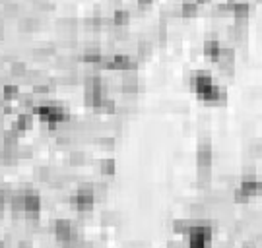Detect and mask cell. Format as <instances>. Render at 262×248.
<instances>
[{"label":"cell","mask_w":262,"mask_h":248,"mask_svg":"<svg viewBox=\"0 0 262 248\" xmlns=\"http://www.w3.org/2000/svg\"><path fill=\"white\" fill-rule=\"evenodd\" d=\"M94 111L99 113V114H115L117 113V103H115V99H111V97H105L103 103L97 109H94Z\"/></svg>","instance_id":"ac0fdd59"},{"label":"cell","mask_w":262,"mask_h":248,"mask_svg":"<svg viewBox=\"0 0 262 248\" xmlns=\"http://www.w3.org/2000/svg\"><path fill=\"white\" fill-rule=\"evenodd\" d=\"M70 203L76 207V211L80 213H90L94 209L95 196H94V184L90 182H82L76 190V194L70 198Z\"/></svg>","instance_id":"6da1fadb"},{"label":"cell","mask_w":262,"mask_h":248,"mask_svg":"<svg viewBox=\"0 0 262 248\" xmlns=\"http://www.w3.org/2000/svg\"><path fill=\"white\" fill-rule=\"evenodd\" d=\"M173 231L179 233V235H189V231H191V221H187V219H177V221H173Z\"/></svg>","instance_id":"7402d4cb"},{"label":"cell","mask_w":262,"mask_h":248,"mask_svg":"<svg viewBox=\"0 0 262 248\" xmlns=\"http://www.w3.org/2000/svg\"><path fill=\"white\" fill-rule=\"evenodd\" d=\"M259 2H262V0H259Z\"/></svg>","instance_id":"74e56055"},{"label":"cell","mask_w":262,"mask_h":248,"mask_svg":"<svg viewBox=\"0 0 262 248\" xmlns=\"http://www.w3.org/2000/svg\"><path fill=\"white\" fill-rule=\"evenodd\" d=\"M206 105H225L227 103V91L223 88H219L217 84H210L208 88H204L200 93H196Z\"/></svg>","instance_id":"3957f363"},{"label":"cell","mask_w":262,"mask_h":248,"mask_svg":"<svg viewBox=\"0 0 262 248\" xmlns=\"http://www.w3.org/2000/svg\"><path fill=\"white\" fill-rule=\"evenodd\" d=\"M215 64H217V68H219V72L223 76H229L231 78L235 74V47H231V45L221 47Z\"/></svg>","instance_id":"7a4b0ae2"},{"label":"cell","mask_w":262,"mask_h":248,"mask_svg":"<svg viewBox=\"0 0 262 248\" xmlns=\"http://www.w3.org/2000/svg\"><path fill=\"white\" fill-rule=\"evenodd\" d=\"M212 161H214V151L210 142H200L196 149V167L198 169H212Z\"/></svg>","instance_id":"8992f818"},{"label":"cell","mask_w":262,"mask_h":248,"mask_svg":"<svg viewBox=\"0 0 262 248\" xmlns=\"http://www.w3.org/2000/svg\"><path fill=\"white\" fill-rule=\"evenodd\" d=\"M111 23H113V27L126 29V27H128V23H130V12H128V10H122V8H117V10H113Z\"/></svg>","instance_id":"8fae6325"},{"label":"cell","mask_w":262,"mask_h":248,"mask_svg":"<svg viewBox=\"0 0 262 248\" xmlns=\"http://www.w3.org/2000/svg\"><path fill=\"white\" fill-rule=\"evenodd\" d=\"M171 248H177V247H171Z\"/></svg>","instance_id":"8d00e7d4"},{"label":"cell","mask_w":262,"mask_h":248,"mask_svg":"<svg viewBox=\"0 0 262 248\" xmlns=\"http://www.w3.org/2000/svg\"><path fill=\"white\" fill-rule=\"evenodd\" d=\"M35 179L41 180V182H51L52 179V173L49 167H37L35 169Z\"/></svg>","instance_id":"d4e9b609"},{"label":"cell","mask_w":262,"mask_h":248,"mask_svg":"<svg viewBox=\"0 0 262 248\" xmlns=\"http://www.w3.org/2000/svg\"><path fill=\"white\" fill-rule=\"evenodd\" d=\"M210 84H214V80H212V74L206 70H196V72H191V76H189V86L194 93H200Z\"/></svg>","instance_id":"5b68a950"},{"label":"cell","mask_w":262,"mask_h":248,"mask_svg":"<svg viewBox=\"0 0 262 248\" xmlns=\"http://www.w3.org/2000/svg\"><path fill=\"white\" fill-rule=\"evenodd\" d=\"M101 58H103V52L101 49L97 47V45H90V47H86L84 52H82V56H80V60L84 62V64H88V66H99V62H101Z\"/></svg>","instance_id":"52a82bcc"},{"label":"cell","mask_w":262,"mask_h":248,"mask_svg":"<svg viewBox=\"0 0 262 248\" xmlns=\"http://www.w3.org/2000/svg\"><path fill=\"white\" fill-rule=\"evenodd\" d=\"M33 6H35L37 10H41V12H49V10H52L51 0H33Z\"/></svg>","instance_id":"f1b7e54d"},{"label":"cell","mask_w":262,"mask_h":248,"mask_svg":"<svg viewBox=\"0 0 262 248\" xmlns=\"http://www.w3.org/2000/svg\"><path fill=\"white\" fill-rule=\"evenodd\" d=\"M101 221H103V225H117L119 215H117V213H113V211H105L103 217H101Z\"/></svg>","instance_id":"4316f807"},{"label":"cell","mask_w":262,"mask_h":248,"mask_svg":"<svg viewBox=\"0 0 262 248\" xmlns=\"http://www.w3.org/2000/svg\"><path fill=\"white\" fill-rule=\"evenodd\" d=\"M25 74H27V64H25V62H22V60H14V62H10V76H12V78H20V80H24Z\"/></svg>","instance_id":"e0dca14e"},{"label":"cell","mask_w":262,"mask_h":248,"mask_svg":"<svg viewBox=\"0 0 262 248\" xmlns=\"http://www.w3.org/2000/svg\"><path fill=\"white\" fill-rule=\"evenodd\" d=\"M136 2H138V6H140V8H148V6H152V2H154V0H136Z\"/></svg>","instance_id":"836d02e7"},{"label":"cell","mask_w":262,"mask_h":248,"mask_svg":"<svg viewBox=\"0 0 262 248\" xmlns=\"http://www.w3.org/2000/svg\"><path fill=\"white\" fill-rule=\"evenodd\" d=\"M20 97V88L16 84H4L2 86V101L8 105L12 101H18Z\"/></svg>","instance_id":"5bb4252c"},{"label":"cell","mask_w":262,"mask_h":248,"mask_svg":"<svg viewBox=\"0 0 262 248\" xmlns=\"http://www.w3.org/2000/svg\"><path fill=\"white\" fill-rule=\"evenodd\" d=\"M54 52H56V49L54 47H41V49H35L33 50V56L35 58H49V56H54Z\"/></svg>","instance_id":"484cf974"},{"label":"cell","mask_w":262,"mask_h":248,"mask_svg":"<svg viewBox=\"0 0 262 248\" xmlns=\"http://www.w3.org/2000/svg\"><path fill=\"white\" fill-rule=\"evenodd\" d=\"M152 52H154V45H152L150 39H142V41L136 45V58H138V60H146V58H150Z\"/></svg>","instance_id":"2e32d148"},{"label":"cell","mask_w":262,"mask_h":248,"mask_svg":"<svg viewBox=\"0 0 262 248\" xmlns=\"http://www.w3.org/2000/svg\"><path fill=\"white\" fill-rule=\"evenodd\" d=\"M74 229H76L74 223L68 221V219H56V221L52 223V233H54V239L58 241L60 247H68Z\"/></svg>","instance_id":"277c9868"},{"label":"cell","mask_w":262,"mask_h":248,"mask_svg":"<svg viewBox=\"0 0 262 248\" xmlns=\"http://www.w3.org/2000/svg\"><path fill=\"white\" fill-rule=\"evenodd\" d=\"M18 248H33V245H31V241H25L24 239V241L18 243Z\"/></svg>","instance_id":"d6a6232c"},{"label":"cell","mask_w":262,"mask_h":248,"mask_svg":"<svg viewBox=\"0 0 262 248\" xmlns=\"http://www.w3.org/2000/svg\"><path fill=\"white\" fill-rule=\"evenodd\" d=\"M97 146H101L105 149H113L115 148V140L113 138H99L97 140Z\"/></svg>","instance_id":"4dcf8cb0"},{"label":"cell","mask_w":262,"mask_h":248,"mask_svg":"<svg viewBox=\"0 0 262 248\" xmlns=\"http://www.w3.org/2000/svg\"><path fill=\"white\" fill-rule=\"evenodd\" d=\"M18 103H20V109H31L33 111V107H35V99H33L31 93H20Z\"/></svg>","instance_id":"cb8c5ba5"},{"label":"cell","mask_w":262,"mask_h":248,"mask_svg":"<svg viewBox=\"0 0 262 248\" xmlns=\"http://www.w3.org/2000/svg\"><path fill=\"white\" fill-rule=\"evenodd\" d=\"M16 157H18V159H31V157H33V149L29 148V146H27V148H22V146H20L18 151H16Z\"/></svg>","instance_id":"83f0119b"},{"label":"cell","mask_w":262,"mask_h":248,"mask_svg":"<svg viewBox=\"0 0 262 248\" xmlns=\"http://www.w3.org/2000/svg\"><path fill=\"white\" fill-rule=\"evenodd\" d=\"M210 179H212V171L210 169H198V180L204 184V182H208Z\"/></svg>","instance_id":"f546056e"},{"label":"cell","mask_w":262,"mask_h":248,"mask_svg":"<svg viewBox=\"0 0 262 248\" xmlns=\"http://www.w3.org/2000/svg\"><path fill=\"white\" fill-rule=\"evenodd\" d=\"M99 169H101V175H105V177H113L115 171H117V163H115V159H103L101 165H99Z\"/></svg>","instance_id":"44dd1931"},{"label":"cell","mask_w":262,"mask_h":248,"mask_svg":"<svg viewBox=\"0 0 262 248\" xmlns=\"http://www.w3.org/2000/svg\"><path fill=\"white\" fill-rule=\"evenodd\" d=\"M231 16H233L235 22H249V18H251V2L249 0H237L233 4Z\"/></svg>","instance_id":"ba28073f"},{"label":"cell","mask_w":262,"mask_h":248,"mask_svg":"<svg viewBox=\"0 0 262 248\" xmlns=\"http://www.w3.org/2000/svg\"><path fill=\"white\" fill-rule=\"evenodd\" d=\"M86 161H88V155L84 151H72L70 153V165L82 167V165H86Z\"/></svg>","instance_id":"603a6c76"},{"label":"cell","mask_w":262,"mask_h":248,"mask_svg":"<svg viewBox=\"0 0 262 248\" xmlns=\"http://www.w3.org/2000/svg\"><path fill=\"white\" fill-rule=\"evenodd\" d=\"M18 29L22 33H33L39 29V20L35 16H22L18 20Z\"/></svg>","instance_id":"4fadbf2b"},{"label":"cell","mask_w":262,"mask_h":248,"mask_svg":"<svg viewBox=\"0 0 262 248\" xmlns=\"http://www.w3.org/2000/svg\"><path fill=\"white\" fill-rule=\"evenodd\" d=\"M247 200H249V198H247V196H245V194H243L239 188L235 190V202H237V203H245Z\"/></svg>","instance_id":"1f68e13d"},{"label":"cell","mask_w":262,"mask_h":248,"mask_svg":"<svg viewBox=\"0 0 262 248\" xmlns=\"http://www.w3.org/2000/svg\"><path fill=\"white\" fill-rule=\"evenodd\" d=\"M2 12H4L6 18H18V16H20V4H18L16 0H6Z\"/></svg>","instance_id":"d6986e66"},{"label":"cell","mask_w":262,"mask_h":248,"mask_svg":"<svg viewBox=\"0 0 262 248\" xmlns=\"http://www.w3.org/2000/svg\"><path fill=\"white\" fill-rule=\"evenodd\" d=\"M33 124H35V116H33L31 113H20L12 128L20 134V132H27V130H31Z\"/></svg>","instance_id":"9c48e42d"},{"label":"cell","mask_w":262,"mask_h":248,"mask_svg":"<svg viewBox=\"0 0 262 248\" xmlns=\"http://www.w3.org/2000/svg\"><path fill=\"white\" fill-rule=\"evenodd\" d=\"M20 148V134L10 128V130H4L2 132V149L6 151H18Z\"/></svg>","instance_id":"30bf717a"},{"label":"cell","mask_w":262,"mask_h":248,"mask_svg":"<svg viewBox=\"0 0 262 248\" xmlns=\"http://www.w3.org/2000/svg\"><path fill=\"white\" fill-rule=\"evenodd\" d=\"M196 14H198V4L181 2V16H183V18H194Z\"/></svg>","instance_id":"ffe728a7"},{"label":"cell","mask_w":262,"mask_h":248,"mask_svg":"<svg viewBox=\"0 0 262 248\" xmlns=\"http://www.w3.org/2000/svg\"><path fill=\"white\" fill-rule=\"evenodd\" d=\"M31 95H33V99H35V105H39V103H43V101L51 95V86H47V84H37V86H33Z\"/></svg>","instance_id":"9a60e30c"},{"label":"cell","mask_w":262,"mask_h":248,"mask_svg":"<svg viewBox=\"0 0 262 248\" xmlns=\"http://www.w3.org/2000/svg\"><path fill=\"white\" fill-rule=\"evenodd\" d=\"M198 4H206V2H210V0H196Z\"/></svg>","instance_id":"e575fe53"},{"label":"cell","mask_w":262,"mask_h":248,"mask_svg":"<svg viewBox=\"0 0 262 248\" xmlns=\"http://www.w3.org/2000/svg\"><path fill=\"white\" fill-rule=\"evenodd\" d=\"M0 248H4V243H2V241H0Z\"/></svg>","instance_id":"d590c367"},{"label":"cell","mask_w":262,"mask_h":248,"mask_svg":"<svg viewBox=\"0 0 262 248\" xmlns=\"http://www.w3.org/2000/svg\"><path fill=\"white\" fill-rule=\"evenodd\" d=\"M219 50H221V43L215 39V37H208L206 41H204V45H202V52H204V56L208 58V60H217V56H219Z\"/></svg>","instance_id":"7c38bea8"}]
</instances>
